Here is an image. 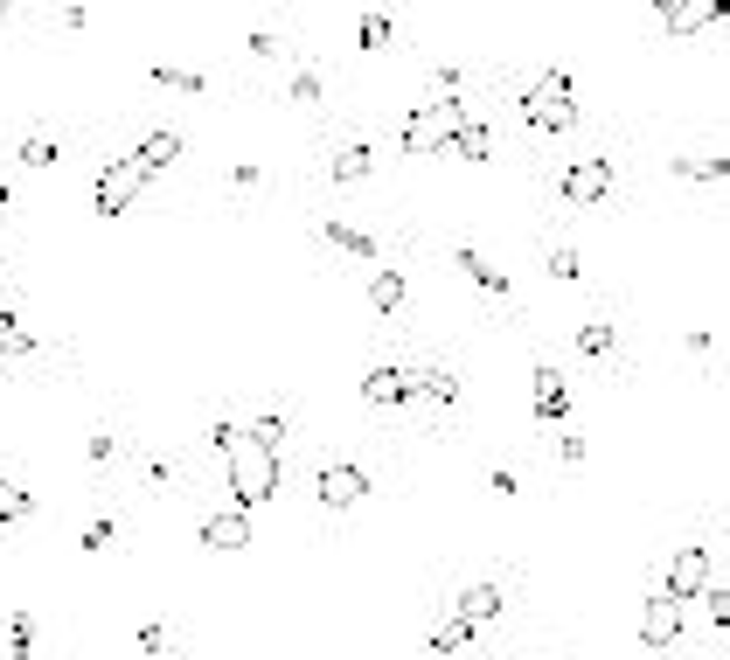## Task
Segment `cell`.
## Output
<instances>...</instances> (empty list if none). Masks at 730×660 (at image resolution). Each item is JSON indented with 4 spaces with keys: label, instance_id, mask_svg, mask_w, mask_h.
I'll return each mask as SVG.
<instances>
[{
    "label": "cell",
    "instance_id": "obj_21",
    "mask_svg": "<svg viewBox=\"0 0 730 660\" xmlns=\"http://www.w3.org/2000/svg\"><path fill=\"white\" fill-rule=\"evenodd\" d=\"M42 341L21 327V313H0V355H35Z\"/></svg>",
    "mask_w": 730,
    "mask_h": 660
},
{
    "label": "cell",
    "instance_id": "obj_29",
    "mask_svg": "<svg viewBox=\"0 0 730 660\" xmlns=\"http://www.w3.org/2000/svg\"><path fill=\"white\" fill-rule=\"evenodd\" d=\"M578 348H584V355H612V327H605V320H584Z\"/></svg>",
    "mask_w": 730,
    "mask_h": 660
},
{
    "label": "cell",
    "instance_id": "obj_8",
    "mask_svg": "<svg viewBox=\"0 0 730 660\" xmlns=\"http://www.w3.org/2000/svg\"><path fill=\"white\" fill-rule=\"evenodd\" d=\"M536 390H529V403H536V417L543 424H564L571 417V390H564V376L550 369V362H536V376H529Z\"/></svg>",
    "mask_w": 730,
    "mask_h": 660
},
{
    "label": "cell",
    "instance_id": "obj_24",
    "mask_svg": "<svg viewBox=\"0 0 730 660\" xmlns=\"http://www.w3.org/2000/svg\"><path fill=\"white\" fill-rule=\"evenodd\" d=\"M56 160H63V146H56V139H42V132H28V139H21V167H56Z\"/></svg>",
    "mask_w": 730,
    "mask_h": 660
},
{
    "label": "cell",
    "instance_id": "obj_28",
    "mask_svg": "<svg viewBox=\"0 0 730 660\" xmlns=\"http://www.w3.org/2000/svg\"><path fill=\"white\" fill-rule=\"evenodd\" d=\"M244 438H258L265 452H279V438H286V417H279V410H265V417H258V424H251Z\"/></svg>",
    "mask_w": 730,
    "mask_h": 660
},
{
    "label": "cell",
    "instance_id": "obj_26",
    "mask_svg": "<svg viewBox=\"0 0 730 660\" xmlns=\"http://www.w3.org/2000/svg\"><path fill=\"white\" fill-rule=\"evenodd\" d=\"M390 35H397V21L369 7V14H362V49H390Z\"/></svg>",
    "mask_w": 730,
    "mask_h": 660
},
{
    "label": "cell",
    "instance_id": "obj_2",
    "mask_svg": "<svg viewBox=\"0 0 730 660\" xmlns=\"http://www.w3.org/2000/svg\"><path fill=\"white\" fill-rule=\"evenodd\" d=\"M522 119H529L536 132H571V126H578V105H571V77H564V70L536 77V84L522 91Z\"/></svg>",
    "mask_w": 730,
    "mask_h": 660
},
{
    "label": "cell",
    "instance_id": "obj_20",
    "mask_svg": "<svg viewBox=\"0 0 730 660\" xmlns=\"http://www.w3.org/2000/svg\"><path fill=\"white\" fill-rule=\"evenodd\" d=\"M369 306H376V313H397V306H404V271H376V278H369Z\"/></svg>",
    "mask_w": 730,
    "mask_h": 660
},
{
    "label": "cell",
    "instance_id": "obj_23",
    "mask_svg": "<svg viewBox=\"0 0 730 660\" xmlns=\"http://www.w3.org/2000/svg\"><path fill=\"white\" fill-rule=\"evenodd\" d=\"M28 515H35V494L14 487V480H0V522H28Z\"/></svg>",
    "mask_w": 730,
    "mask_h": 660
},
{
    "label": "cell",
    "instance_id": "obj_6",
    "mask_svg": "<svg viewBox=\"0 0 730 660\" xmlns=\"http://www.w3.org/2000/svg\"><path fill=\"white\" fill-rule=\"evenodd\" d=\"M654 21L668 35H696V28H724V0H668L654 7Z\"/></svg>",
    "mask_w": 730,
    "mask_h": 660
},
{
    "label": "cell",
    "instance_id": "obj_11",
    "mask_svg": "<svg viewBox=\"0 0 730 660\" xmlns=\"http://www.w3.org/2000/svg\"><path fill=\"white\" fill-rule=\"evenodd\" d=\"M126 160H133V167H140L146 181H153L160 167H174V160H181V132H174V126L146 132V139H140V146H133V153H126Z\"/></svg>",
    "mask_w": 730,
    "mask_h": 660
},
{
    "label": "cell",
    "instance_id": "obj_9",
    "mask_svg": "<svg viewBox=\"0 0 730 660\" xmlns=\"http://www.w3.org/2000/svg\"><path fill=\"white\" fill-rule=\"evenodd\" d=\"M202 542L209 549H251V515L244 508H209L202 515Z\"/></svg>",
    "mask_w": 730,
    "mask_h": 660
},
{
    "label": "cell",
    "instance_id": "obj_25",
    "mask_svg": "<svg viewBox=\"0 0 730 660\" xmlns=\"http://www.w3.org/2000/svg\"><path fill=\"white\" fill-rule=\"evenodd\" d=\"M28 647H35V619L14 612V619H7V660H28Z\"/></svg>",
    "mask_w": 730,
    "mask_h": 660
},
{
    "label": "cell",
    "instance_id": "obj_15",
    "mask_svg": "<svg viewBox=\"0 0 730 660\" xmlns=\"http://www.w3.org/2000/svg\"><path fill=\"white\" fill-rule=\"evenodd\" d=\"M404 376H411V396H425L438 410L459 403V376H452V369H404Z\"/></svg>",
    "mask_w": 730,
    "mask_h": 660
},
{
    "label": "cell",
    "instance_id": "obj_5",
    "mask_svg": "<svg viewBox=\"0 0 730 660\" xmlns=\"http://www.w3.org/2000/svg\"><path fill=\"white\" fill-rule=\"evenodd\" d=\"M605 188H612V160H571V167L557 174V195H564L571 209H591V202H605Z\"/></svg>",
    "mask_w": 730,
    "mask_h": 660
},
{
    "label": "cell",
    "instance_id": "obj_4",
    "mask_svg": "<svg viewBox=\"0 0 730 660\" xmlns=\"http://www.w3.org/2000/svg\"><path fill=\"white\" fill-rule=\"evenodd\" d=\"M146 174L133 160H105V174H98V188H91V202H98V216H126L133 202H140Z\"/></svg>",
    "mask_w": 730,
    "mask_h": 660
},
{
    "label": "cell",
    "instance_id": "obj_3",
    "mask_svg": "<svg viewBox=\"0 0 730 660\" xmlns=\"http://www.w3.org/2000/svg\"><path fill=\"white\" fill-rule=\"evenodd\" d=\"M710 584H717V570H710V549H675V556H668V584H661V598L689 605V598H703Z\"/></svg>",
    "mask_w": 730,
    "mask_h": 660
},
{
    "label": "cell",
    "instance_id": "obj_19",
    "mask_svg": "<svg viewBox=\"0 0 730 660\" xmlns=\"http://www.w3.org/2000/svg\"><path fill=\"white\" fill-rule=\"evenodd\" d=\"M473 633H480V626H466L459 612H445V619L432 626V654H459V647H473Z\"/></svg>",
    "mask_w": 730,
    "mask_h": 660
},
{
    "label": "cell",
    "instance_id": "obj_14",
    "mask_svg": "<svg viewBox=\"0 0 730 660\" xmlns=\"http://www.w3.org/2000/svg\"><path fill=\"white\" fill-rule=\"evenodd\" d=\"M320 237H327L334 251H348V258H362V264H376V258H383V244H376L369 230H355V223H341V216H327V223H320Z\"/></svg>",
    "mask_w": 730,
    "mask_h": 660
},
{
    "label": "cell",
    "instance_id": "obj_12",
    "mask_svg": "<svg viewBox=\"0 0 730 660\" xmlns=\"http://www.w3.org/2000/svg\"><path fill=\"white\" fill-rule=\"evenodd\" d=\"M376 160H383V153H376L369 139H355V146H341V153L327 160V181H341V188H355V181H369V174H376Z\"/></svg>",
    "mask_w": 730,
    "mask_h": 660
},
{
    "label": "cell",
    "instance_id": "obj_18",
    "mask_svg": "<svg viewBox=\"0 0 730 660\" xmlns=\"http://www.w3.org/2000/svg\"><path fill=\"white\" fill-rule=\"evenodd\" d=\"M452 258H459V271H466V278H473L480 292H494V299H508V271H494V264L480 258V251H466V244H459Z\"/></svg>",
    "mask_w": 730,
    "mask_h": 660
},
{
    "label": "cell",
    "instance_id": "obj_1",
    "mask_svg": "<svg viewBox=\"0 0 730 660\" xmlns=\"http://www.w3.org/2000/svg\"><path fill=\"white\" fill-rule=\"evenodd\" d=\"M209 438H216V452H223L230 508H244V515H251V508H265V501L279 494V473H286V466H279V452H265L258 438H244V424H223V417H216V431H209Z\"/></svg>",
    "mask_w": 730,
    "mask_h": 660
},
{
    "label": "cell",
    "instance_id": "obj_17",
    "mask_svg": "<svg viewBox=\"0 0 730 660\" xmlns=\"http://www.w3.org/2000/svg\"><path fill=\"white\" fill-rule=\"evenodd\" d=\"M445 153H459V160H494V126H487V119H466V126L452 132Z\"/></svg>",
    "mask_w": 730,
    "mask_h": 660
},
{
    "label": "cell",
    "instance_id": "obj_27",
    "mask_svg": "<svg viewBox=\"0 0 730 660\" xmlns=\"http://www.w3.org/2000/svg\"><path fill=\"white\" fill-rule=\"evenodd\" d=\"M153 84H167V91H209L202 70H174V63H153Z\"/></svg>",
    "mask_w": 730,
    "mask_h": 660
},
{
    "label": "cell",
    "instance_id": "obj_13",
    "mask_svg": "<svg viewBox=\"0 0 730 660\" xmlns=\"http://www.w3.org/2000/svg\"><path fill=\"white\" fill-rule=\"evenodd\" d=\"M362 396H369L376 410H397V403H411V376H404V369H390V362H376V369L362 376Z\"/></svg>",
    "mask_w": 730,
    "mask_h": 660
},
{
    "label": "cell",
    "instance_id": "obj_10",
    "mask_svg": "<svg viewBox=\"0 0 730 660\" xmlns=\"http://www.w3.org/2000/svg\"><path fill=\"white\" fill-rule=\"evenodd\" d=\"M675 633H682V605L654 591V598H647V612H640V647H668Z\"/></svg>",
    "mask_w": 730,
    "mask_h": 660
},
{
    "label": "cell",
    "instance_id": "obj_32",
    "mask_svg": "<svg viewBox=\"0 0 730 660\" xmlns=\"http://www.w3.org/2000/svg\"><path fill=\"white\" fill-rule=\"evenodd\" d=\"M550 278H564V285H571V278H584V271H578V251H571V244H557V251H550Z\"/></svg>",
    "mask_w": 730,
    "mask_h": 660
},
{
    "label": "cell",
    "instance_id": "obj_22",
    "mask_svg": "<svg viewBox=\"0 0 730 660\" xmlns=\"http://www.w3.org/2000/svg\"><path fill=\"white\" fill-rule=\"evenodd\" d=\"M675 174H682V181H717V188H724V181H730V160H724V153H717V160H703V153H696V160H675Z\"/></svg>",
    "mask_w": 730,
    "mask_h": 660
},
{
    "label": "cell",
    "instance_id": "obj_33",
    "mask_svg": "<svg viewBox=\"0 0 730 660\" xmlns=\"http://www.w3.org/2000/svg\"><path fill=\"white\" fill-rule=\"evenodd\" d=\"M292 105H320V77H313V70L292 77Z\"/></svg>",
    "mask_w": 730,
    "mask_h": 660
},
{
    "label": "cell",
    "instance_id": "obj_30",
    "mask_svg": "<svg viewBox=\"0 0 730 660\" xmlns=\"http://www.w3.org/2000/svg\"><path fill=\"white\" fill-rule=\"evenodd\" d=\"M112 542H119V522H112V515H98V522L84 528V549H91V556H105Z\"/></svg>",
    "mask_w": 730,
    "mask_h": 660
},
{
    "label": "cell",
    "instance_id": "obj_34",
    "mask_svg": "<svg viewBox=\"0 0 730 660\" xmlns=\"http://www.w3.org/2000/svg\"><path fill=\"white\" fill-rule=\"evenodd\" d=\"M112 452H119V438H105V431H98V438H91V466H112Z\"/></svg>",
    "mask_w": 730,
    "mask_h": 660
},
{
    "label": "cell",
    "instance_id": "obj_7",
    "mask_svg": "<svg viewBox=\"0 0 730 660\" xmlns=\"http://www.w3.org/2000/svg\"><path fill=\"white\" fill-rule=\"evenodd\" d=\"M362 494H369V473H362V466H348V459H341V466H320V508L341 515V508H355Z\"/></svg>",
    "mask_w": 730,
    "mask_h": 660
},
{
    "label": "cell",
    "instance_id": "obj_31",
    "mask_svg": "<svg viewBox=\"0 0 730 660\" xmlns=\"http://www.w3.org/2000/svg\"><path fill=\"white\" fill-rule=\"evenodd\" d=\"M703 605H710V619H717V640H724V633H730V591H724V577L703 591Z\"/></svg>",
    "mask_w": 730,
    "mask_h": 660
},
{
    "label": "cell",
    "instance_id": "obj_16",
    "mask_svg": "<svg viewBox=\"0 0 730 660\" xmlns=\"http://www.w3.org/2000/svg\"><path fill=\"white\" fill-rule=\"evenodd\" d=\"M452 612H459L466 626H494V619H501V591H494V584H473V591H459Z\"/></svg>",
    "mask_w": 730,
    "mask_h": 660
}]
</instances>
